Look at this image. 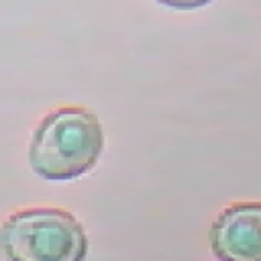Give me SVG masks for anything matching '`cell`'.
<instances>
[{
	"label": "cell",
	"mask_w": 261,
	"mask_h": 261,
	"mask_svg": "<svg viewBox=\"0 0 261 261\" xmlns=\"http://www.w3.org/2000/svg\"><path fill=\"white\" fill-rule=\"evenodd\" d=\"M104 149V128L84 106L51 110L35 128L29 145L31 169L51 181L75 179L90 171Z\"/></svg>",
	"instance_id": "obj_1"
},
{
	"label": "cell",
	"mask_w": 261,
	"mask_h": 261,
	"mask_svg": "<svg viewBox=\"0 0 261 261\" xmlns=\"http://www.w3.org/2000/svg\"><path fill=\"white\" fill-rule=\"evenodd\" d=\"M88 237L63 208H24L0 226V249L8 261H84Z\"/></svg>",
	"instance_id": "obj_2"
},
{
	"label": "cell",
	"mask_w": 261,
	"mask_h": 261,
	"mask_svg": "<svg viewBox=\"0 0 261 261\" xmlns=\"http://www.w3.org/2000/svg\"><path fill=\"white\" fill-rule=\"evenodd\" d=\"M208 239L220 261H261V202L226 206L214 218Z\"/></svg>",
	"instance_id": "obj_3"
},
{
	"label": "cell",
	"mask_w": 261,
	"mask_h": 261,
	"mask_svg": "<svg viewBox=\"0 0 261 261\" xmlns=\"http://www.w3.org/2000/svg\"><path fill=\"white\" fill-rule=\"evenodd\" d=\"M159 4L171 6V8H179V10H190V8H200L210 4L212 0H157Z\"/></svg>",
	"instance_id": "obj_4"
}]
</instances>
